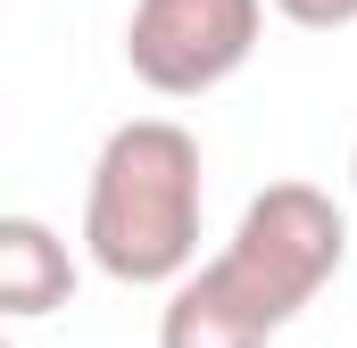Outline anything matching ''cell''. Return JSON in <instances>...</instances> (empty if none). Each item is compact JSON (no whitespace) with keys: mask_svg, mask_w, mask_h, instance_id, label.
Masks as SVG:
<instances>
[{"mask_svg":"<svg viewBox=\"0 0 357 348\" xmlns=\"http://www.w3.org/2000/svg\"><path fill=\"white\" fill-rule=\"evenodd\" d=\"M199 141L175 116H133L100 141L84 182V249L125 290H175L199 274Z\"/></svg>","mask_w":357,"mask_h":348,"instance_id":"cell-1","label":"cell"},{"mask_svg":"<svg viewBox=\"0 0 357 348\" xmlns=\"http://www.w3.org/2000/svg\"><path fill=\"white\" fill-rule=\"evenodd\" d=\"M341 258H349V216L333 207V191H316V182H266L241 207L233 241L208 258V274L266 332H282L299 307H316V290L341 274Z\"/></svg>","mask_w":357,"mask_h":348,"instance_id":"cell-2","label":"cell"},{"mask_svg":"<svg viewBox=\"0 0 357 348\" xmlns=\"http://www.w3.org/2000/svg\"><path fill=\"white\" fill-rule=\"evenodd\" d=\"M258 33H266V0H133L125 67L158 100H199L250 67Z\"/></svg>","mask_w":357,"mask_h":348,"instance_id":"cell-3","label":"cell"},{"mask_svg":"<svg viewBox=\"0 0 357 348\" xmlns=\"http://www.w3.org/2000/svg\"><path fill=\"white\" fill-rule=\"evenodd\" d=\"M75 299V258L42 216H0V315L33 324Z\"/></svg>","mask_w":357,"mask_h":348,"instance_id":"cell-4","label":"cell"},{"mask_svg":"<svg viewBox=\"0 0 357 348\" xmlns=\"http://www.w3.org/2000/svg\"><path fill=\"white\" fill-rule=\"evenodd\" d=\"M274 332L199 265V274H183L175 290H167V315H158V348H266Z\"/></svg>","mask_w":357,"mask_h":348,"instance_id":"cell-5","label":"cell"},{"mask_svg":"<svg viewBox=\"0 0 357 348\" xmlns=\"http://www.w3.org/2000/svg\"><path fill=\"white\" fill-rule=\"evenodd\" d=\"M274 17H291L299 33H341L357 25V0H274Z\"/></svg>","mask_w":357,"mask_h":348,"instance_id":"cell-6","label":"cell"},{"mask_svg":"<svg viewBox=\"0 0 357 348\" xmlns=\"http://www.w3.org/2000/svg\"><path fill=\"white\" fill-rule=\"evenodd\" d=\"M349 191H357V150H349Z\"/></svg>","mask_w":357,"mask_h":348,"instance_id":"cell-7","label":"cell"}]
</instances>
